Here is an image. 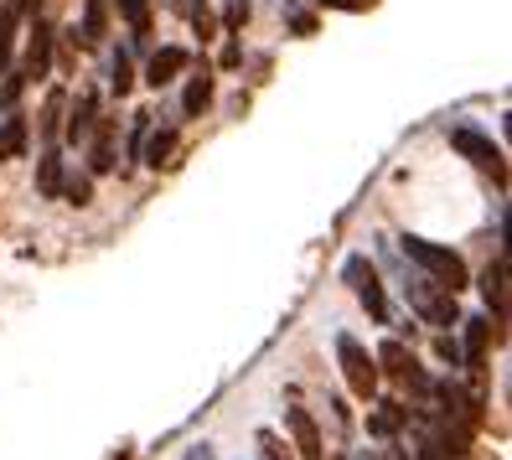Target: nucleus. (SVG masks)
<instances>
[{
	"label": "nucleus",
	"mask_w": 512,
	"mask_h": 460,
	"mask_svg": "<svg viewBox=\"0 0 512 460\" xmlns=\"http://www.w3.org/2000/svg\"><path fill=\"white\" fill-rule=\"evenodd\" d=\"M409 305L419 311V321H430V326H456L461 311H456V295H450L440 280H430V274H414V280L404 285Z\"/></svg>",
	"instance_id": "nucleus-2"
},
{
	"label": "nucleus",
	"mask_w": 512,
	"mask_h": 460,
	"mask_svg": "<svg viewBox=\"0 0 512 460\" xmlns=\"http://www.w3.org/2000/svg\"><path fill=\"white\" fill-rule=\"evenodd\" d=\"M94 125H99V94H94V88H83V94L73 99V119H68V140H73V145H83L88 135H94Z\"/></svg>",
	"instance_id": "nucleus-12"
},
{
	"label": "nucleus",
	"mask_w": 512,
	"mask_h": 460,
	"mask_svg": "<svg viewBox=\"0 0 512 460\" xmlns=\"http://www.w3.org/2000/svg\"><path fill=\"white\" fill-rule=\"evenodd\" d=\"M337 362H342V378H347V388L357 393V398H373L378 393V357L357 342V336H337Z\"/></svg>",
	"instance_id": "nucleus-4"
},
{
	"label": "nucleus",
	"mask_w": 512,
	"mask_h": 460,
	"mask_svg": "<svg viewBox=\"0 0 512 460\" xmlns=\"http://www.w3.org/2000/svg\"><path fill=\"white\" fill-rule=\"evenodd\" d=\"M63 176H68L63 171V156H57V145H52L47 156L37 161V192L42 197H57V192H63Z\"/></svg>",
	"instance_id": "nucleus-18"
},
{
	"label": "nucleus",
	"mask_w": 512,
	"mask_h": 460,
	"mask_svg": "<svg viewBox=\"0 0 512 460\" xmlns=\"http://www.w3.org/2000/svg\"><path fill=\"white\" fill-rule=\"evenodd\" d=\"M26 145H32V130H26V119L16 109H6V119H0V161H21Z\"/></svg>",
	"instance_id": "nucleus-13"
},
{
	"label": "nucleus",
	"mask_w": 512,
	"mask_h": 460,
	"mask_svg": "<svg viewBox=\"0 0 512 460\" xmlns=\"http://www.w3.org/2000/svg\"><path fill=\"white\" fill-rule=\"evenodd\" d=\"M171 150H176V130L166 125V130H145V140H140V161L145 166H166L171 161Z\"/></svg>",
	"instance_id": "nucleus-16"
},
{
	"label": "nucleus",
	"mask_w": 512,
	"mask_h": 460,
	"mask_svg": "<svg viewBox=\"0 0 512 460\" xmlns=\"http://www.w3.org/2000/svg\"><path fill=\"white\" fill-rule=\"evenodd\" d=\"M99 135H94V161H88V171L94 176H104V171H114V130L109 125H94Z\"/></svg>",
	"instance_id": "nucleus-21"
},
{
	"label": "nucleus",
	"mask_w": 512,
	"mask_h": 460,
	"mask_svg": "<svg viewBox=\"0 0 512 460\" xmlns=\"http://www.w3.org/2000/svg\"><path fill=\"white\" fill-rule=\"evenodd\" d=\"M104 32H109V0H88V6H83V26H78L73 37H78L83 47H99Z\"/></svg>",
	"instance_id": "nucleus-15"
},
{
	"label": "nucleus",
	"mask_w": 512,
	"mask_h": 460,
	"mask_svg": "<svg viewBox=\"0 0 512 460\" xmlns=\"http://www.w3.org/2000/svg\"><path fill=\"white\" fill-rule=\"evenodd\" d=\"M326 11H373L378 0H321Z\"/></svg>",
	"instance_id": "nucleus-26"
},
{
	"label": "nucleus",
	"mask_w": 512,
	"mask_h": 460,
	"mask_svg": "<svg viewBox=\"0 0 512 460\" xmlns=\"http://www.w3.org/2000/svg\"><path fill=\"white\" fill-rule=\"evenodd\" d=\"M285 424H290V435L300 445V460H326L321 455V435H316V424H311L306 409H285Z\"/></svg>",
	"instance_id": "nucleus-14"
},
{
	"label": "nucleus",
	"mask_w": 512,
	"mask_h": 460,
	"mask_svg": "<svg viewBox=\"0 0 512 460\" xmlns=\"http://www.w3.org/2000/svg\"><path fill=\"white\" fill-rule=\"evenodd\" d=\"M378 362L388 367V373H394V378H404L414 393H430L435 383L425 378V373H419V362H414V352H404V342H383L378 347Z\"/></svg>",
	"instance_id": "nucleus-8"
},
{
	"label": "nucleus",
	"mask_w": 512,
	"mask_h": 460,
	"mask_svg": "<svg viewBox=\"0 0 512 460\" xmlns=\"http://www.w3.org/2000/svg\"><path fill=\"white\" fill-rule=\"evenodd\" d=\"M440 357H445L450 367H461V342H456V336H440Z\"/></svg>",
	"instance_id": "nucleus-27"
},
{
	"label": "nucleus",
	"mask_w": 512,
	"mask_h": 460,
	"mask_svg": "<svg viewBox=\"0 0 512 460\" xmlns=\"http://www.w3.org/2000/svg\"><path fill=\"white\" fill-rule=\"evenodd\" d=\"M57 119H63V94H52V99H47V109H42V135H47V150L57 145V130H63Z\"/></svg>",
	"instance_id": "nucleus-24"
},
{
	"label": "nucleus",
	"mask_w": 512,
	"mask_h": 460,
	"mask_svg": "<svg viewBox=\"0 0 512 460\" xmlns=\"http://www.w3.org/2000/svg\"><path fill=\"white\" fill-rule=\"evenodd\" d=\"M290 26H295V32H300V37H311V32H316V21H311L306 11H295V16H290Z\"/></svg>",
	"instance_id": "nucleus-29"
},
{
	"label": "nucleus",
	"mask_w": 512,
	"mask_h": 460,
	"mask_svg": "<svg viewBox=\"0 0 512 460\" xmlns=\"http://www.w3.org/2000/svg\"><path fill=\"white\" fill-rule=\"evenodd\" d=\"M57 197H68L73 207H88L94 202V176H63V192Z\"/></svg>",
	"instance_id": "nucleus-23"
},
{
	"label": "nucleus",
	"mask_w": 512,
	"mask_h": 460,
	"mask_svg": "<svg viewBox=\"0 0 512 460\" xmlns=\"http://www.w3.org/2000/svg\"><path fill=\"white\" fill-rule=\"evenodd\" d=\"M192 68V52L187 47H161L156 57H150V68H145V83L150 88H166V83H176Z\"/></svg>",
	"instance_id": "nucleus-10"
},
{
	"label": "nucleus",
	"mask_w": 512,
	"mask_h": 460,
	"mask_svg": "<svg viewBox=\"0 0 512 460\" xmlns=\"http://www.w3.org/2000/svg\"><path fill=\"white\" fill-rule=\"evenodd\" d=\"M109 88H114L119 99H125L130 88H135V68H130V52H114V57H109Z\"/></svg>",
	"instance_id": "nucleus-22"
},
{
	"label": "nucleus",
	"mask_w": 512,
	"mask_h": 460,
	"mask_svg": "<svg viewBox=\"0 0 512 460\" xmlns=\"http://www.w3.org/2000/svg\"><path fill=\"white\" fill-rule=\"evenodd\" d=\"M342 280L352 285V295L363 300V311H368L378 326H388V321H394V311H388V295H383V280H378V269H373L363 254H352V259L342 264Z\"/></svg>",
	"instance_id": "nucleus-3"
},
{
	"label": "nucleus",
	"mask_w": 512,
	"mask_h": 460,
	"mask_svg": "<svg viewBox=\"0 0 512 460\" xmlns=\"http://www.w3.org/2000/svg\"><path fill=\"white\" fill-rule=\"evenodd\" d=\"M207 104H213V78H207V68H202V73L187 83V94H182V114H187V119H197Z\"/></svg>",
	"instance_id": "nucleus-19"
},
{
	"label": "nucleus",
	"mask_w": 512,
	"mask_h": 460,
	"mask_svg": "<svg viewBox=\"0 0 512 460\" xmlns=\"http://www.w3.org/2000/svg\"><path fill=\"white\" fill-rule=\"evenodd\" d=\"M21 73H6V88H0V104H6V109H16V99H21Z\"/></svg>",
	"instance_id": "nucleus-25"
},
{
	"label": "nucleus",
	"mask_w": 512,
	"mask_h": 460,
	"mask_svg": "<svg viewBox=\"0 0 512 460\" xmlns=\"http://www.w3.org/2000/svg\"><path fill=\"white\" fill-rule=\"evenodd\" d=\"M450 145H456L466 161H476L481 171H492L497 181H507V156H502V145H497L492 135H481V130L461 125V130H450Z\"/></svg>",
	"instance_id": "nucleus-5"
},
{
	"label": "nucleus",
	"mask_w": 512,
	"mask_h": 460,
	"mask_svg": "<svg viewBox=\"0 0 512 460\" xmlns=\"http://www.w3.org/2000/svg\"><path fill=\"white\" fill-rule=\"evenodd\" d=\"M404 424H409V409L404 404H378V414L368 419V435L373 440H394Z\"/></svg>",
	"instance_id": "nucleus-17"
},
{
	"label": "nucleus",
	"mask_w": 512,
	"mask_h": 460,
	"mask_svg": "<svg viewBox=\"0 0 512 460\" xmlns=\"http://www.w3.org/2000/svg\"><path fill=\"white\" fill-rule=\"evenodd\" d=\"M119 16H125V26L135 32V42L150 37V0H119Z\"/></svg>",
	"instance_id": "nucleus-20"
},
{
	"label": "nucleus",
	"mask_w": 512,
	"mask_h": 460,
	"mask_svg": "<svg viewBox=\"0 0 512 460\" xmlns=\"http://www.w3.org/2000/svg\"><path fill=\"white\" fill-rule=\"evenodd\" d=\"M244 21H249V0H238V6H228V32H238Z\"/></svg>",
	"instance_id": "nucleus-28"
},
{
	"label": "nucleus",
	"mask_w": 512,
	"mask_h": 460,
	"mask_svg": "<svg viewBox=\"0 0 512 460\" xmlns=\"http://www.w3.org/2000/svg\"><path fill=\"white\" fill-rule=\"evenodd\" d=\"M47 73H52V26L37 21L32 47H26V63H21V83H42Z\"/></svg>",
	"instance_id": "nucleus-11"
},
{
	"label": "nucleus",
	"mask_w": 512,
	"mask_h": 460,
	"mask_svg": "<svg viewBox=\"0 0 512 460\" xmlns=\"http://www.w3.org/2000/svg\"><path fill=\"white\" fill-rule=\"evenodd\" d=\"M394 460H409V455H404V450H399V455H394Z\"/></svg>",
	"instance_id": "nucleus-30"
},
{
	"label": "nucleus",
	"mask_w": 512,
	"mask_h": 460,
	"mask_svg": "<svg viewBox=\"0 0 512 460\" xmlns=\"http://www.w3.org/2000/svg\"><path fill=\"white\" fill-rule=\"evenodd\" d=\"M399 249H404V259H414L419 269H425L430 280H440L450 295H461V290L471 285L466 259H461L456 249H445V243H430V238H419V233H404V238H399Z\"/></svg>",
	"instance_id": "nucleus-1"
},
{
	"label": "nucleus",
	"mask_w": 512,
	"mask_h": 460,
	"mask_svg": "<svg viewBox=\"0 0 512 460\" xmlns=\"http://www.w3.org/2000/svg\"><path fill=\"white\" fill-rule=\"evenodd\" d=\"M481 295H487V316L497 326H507V254H497L481 274Z\"/></svg>",
	"instance_id": "nucleus-9"
},
{
	"label": "nucleus",
	"mask_w": 512,
	"mask_h": 460,
	"mask_svg": "<svg viewBox=\"0 0 512 460\" xmlns=\"http://www.w3.org/2000/svg\"><path fill=\"white\" fill-rule=\"evenodd\" d=\"M461 326V367L466 373H481L487 367V336H492V316H466Z\"/></svg>",
	"instance_id": "nucleus-7"
},
{
	"label": "nucleus",
	"mask_w": 512,
	"mask_h": 460,
	"mask_svg": "<svg viewBox=\"0 0 512 460\" xmlns=\"http://www.w3.org/2000/svg\"><path fill=\"white\" fill-rule=\"evenodd\" d=\"M430 393L440 398V414H445V419H456V424H466L471 435H476V429H481V419H487V414H481V398H476V393H466V388H461L456 378H445V383H435Z\"/></svg>",
	"instance_id": "nucleus-6"
}]
</instances>
